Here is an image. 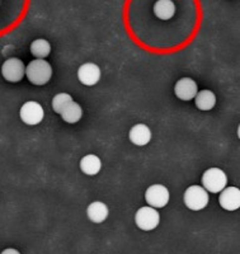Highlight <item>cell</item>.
Here are the masks:
<instances>
[{"mask_svg":"<svg viewBox=\"0 0 240 254\" xmlns=\"http://www.w3.org/2000/svg\"><path fill=\"white\" fill-rule=\"evenodd\" d=\"M135 222L141 230L150 231L158 228L160 222V215L159 212L154 207L150 206H144V207L139 208L135 215Z\"/></svg>","mask_w":240,"mask_h":254,"instance_id":"cell-5","label":"cell"},{"mask_svg":"<svg viewBox=\"0 0 240 254\" xmlns=\"http://www.w3.org/2000/svg\"><path fill=\"white\" fill-rule=\"evenodd\" d=\"M81 116H83V110L79 106L76 102H70L67 104L65 110L61 112V119L64 120L67 124H76L81 120Z\"/></svg>","mask_w":240,"mask_h":254,"instance_id":"cell-16","label":"cell"},{"mask_svg":"<svg viewBox=\"0 0 240 254\" xmlns=\"http://www.w3.org/2000/svg\"><path fill=\"white\" fill-rule=\"evenodd\" d=\"M220 206L226 211H235L240 207V190L237 187H225L219 197Z\"/></svg>","mask_w":240,"mask_h":254,"instance_id":"cell-10","label":"cell"},{"mask_svg":"<svg viewBox=\"0 0 240 254\" xmlns=\"http://www.w3.org/2000/svg\"><path fill=\"white\" fill-rule=\"evenodd\" d=\"M228 183V177L225 172L219 169V168H210L202 174V187L207 192L211 193H219Z\"/></svg>","mask_w":240,"mask_h":254,"instance_id":"cell-3","label":"cell"},{"mask_svg":"<svg viewBox=\"0 0 240 254\" xmlns=\"http://www.w3.org/2000/svg\"><path fill=\"white\" fill-rule=\"evenodd\" d=\"M145 199L150 207H164L169 202V190L163 185H153L145 192Z\"/></svg>","mask_w":240,"mask_h":254,"instance_id":"cell-7","label":"cell"},{"mask_svg":"<svg viewBox=\"0 0 240 254\" xmlns=\"http://www.w3.org/2000/svg\"><path fill=\"white\" fill-rule=\"evenodd\" d=\"M1 75L6 81L18 83L26 76V65L18 58H10L1 65Z\"/></svg>","mask_w":240,"mask_h":254,"instance_id":"cell-4","label":"cell"},{"mask_svg":"<svg viewBox=\"0 0 240 254\" xmlns=\"http://www.w3.org/2000/svg\"><path fill=\"white\" fill-rule=\"evenodd\" d=\"M78 79L81 84H84L87 87H93L101 79V69L97 64H83L78 69Z\"/></svg>","mask_w":240,"mask_h":254,"instance_id":"cell-8","label":"cell"},{"mask_svg":"<svg viewBox=\"0 0 240 254\" xmlns=\"http://www.w3.org/2000/svg\"><path fill=\"white\" fill-rule=\"evenodd\" d=\"M194 103L200 111H211L216 104V95L211 90H201V92H197L194 97Z\"/></svg>","mask_w":240,"mask_h":254,"instance_id":"cell-14","label":"cell"},{"mask_svg":"<svg viewBox=\"0 0 240 254\" xmlns=\"http://www.w3.org/2000/svg\"><path fill=\"white\" fill-rule=\"evenodd\" d=\"M130 141L137 146H145L148 145L151 140V131L146 125L137 124L131 127L130 133H128Z\"/></svg>","mask_w":240,"mask_h":254,"instance_id":"cell-11","label":"cell"},{"mask_svg":"<svg viewBox=\"0 0 240 254\" xmlns=\"http://www.w3.org/2000/svg\"><path fill=\"white\" fill-rule=\"evenodd\" d=\"M0 254H20L17 249H13V248H8V249H4L3 252Z\"/></svg>","mask_w":240,"mask_h":254,"instance_id":"cell-19","label":"cell"},{"mask_svg":"<svg viewBox=\"0 0 240 254\" xmlns=\"http://www.w3.org/2000/svg\"><path fill=\"white\" fill-rule=\"evenodd\" d=\"M70 102H72L71 95L67 94V93H59L52 99V110H54V112L61 115V112L65 110V107H66Z\"/></svg>","mask_w":240,"mask_h":254,"instance_id":"cell-18","label":"cell"},{"mask_svg":"<svg viewBox=\"0 0 240 254\" xmlns=\"http://www.w3.org/2000/svg\"><path fill=\"white\" fill-rule=\"evenodd\" d=\"M29 51L33 56H36L37 59H45L50 55L51 52V45H50L49 41L46 40H36L33 41L31 46H29Z\"/></svg>","mask_w":240,"mask_h":254,"instance_id":"cell-17","label":"cell"},{"mask_svg":"<svg viewBox=\"0 0 240 254\" xmlns=\"http://www.w3.org/2000/svg\"><path fill=\"white\" fill-rule=\"evenodd\" d=\"M87 215L89 220L94 224H101L108 217V207L101 201L92 202L87 208Z\"/></svg>","mask_w":240,"mask_h":254,"instance_id":"cell-12","label":"cell"},{"mask_svg":"<svg viewBox=\"0 0 240 254\" xmlns=\"http://www.w3.org/2000/svg\"><path fill=\"white\" fill-rule=\"evenodd\" d=\"M102 168L101 159L94 154H89L81 158L80 160V171L87 176H96L99 173Z\"/></svg>","mask_w":240,"mask_h":254,"instance_id":"cell-13","label":"cell"},{"mask_svg":"<svg viewBox=\"0 0 240 254\" xmlns=\"http://www.w3.org/2000/svg\"><path fill=\"white\" fill-rule=\"evenodd\" d=\"M154 13L159 19L168 20L176 13V5L172 0H158L154 5Z\"/></svg>","mask_w":240,"mask_h":254,"instance_id":"cell-15","label":"cell"},{"mask_svg":"<svg viewBox=\"0 0 240 254\" xmlns=\"http://www.w3.org/2000/svg\"><path fill=\"white\" fill-rule=\"evenodd\" d=\"M20 120L29 126H36L41 124L45 117L44 107L35 101H29L20 107L19 111Z\"/></svg>","mask_w":240,"mask_h":254,"instance_id":"cell-6","label":"cell"},{"mask_svg":"<svg viewBox=\"0 0 240 254\" xmlns=\"http://www.w3.org/2000/svg\"><path fill=\"white\" fill-rule=\"evenodd\" d=\"M184 205L192 211H201L208 205L207 190L201 186H191L183 194Z\"/></svg>","mask_w":240,"mask_h":254,"instance_id":"cell-2","label":"cell"},{"mask_svg":"<svg viewBox=\"0 0 240 254\" xmlns=\"http://www.w3.org/2000/svg\"><path fill=\"white\" fill-rule=\"evenodd\" d=\"M26 76L33 85H45L51 80L52 67L45 59H36L26 66Z\"/></svg>","mask_w":240,"mask_h":254,"instance_id":"cell-1","label":"cell"},{"mask_svg":"<svg viewBox=\"0 0 240 254\" xmlns=\"http://www.w3.org/2000/svg\"><path fill=\"white\" fill-rule=\"evenodd\" d=\"M197 83L191 78H182L174 85V93L180 101H192L197 94Z\"/></svg>","mask_w":240,"mask_h":254,"instance_id":"cell-9","label":"cell"}]
</instances>
